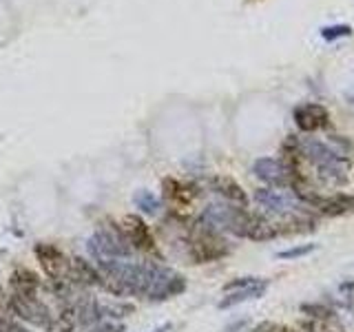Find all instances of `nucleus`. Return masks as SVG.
Returning <instances> with one entry per match:
<instances>
[{"instance_id": "f8f14e48", "label": "nucleus", "mask_w": 354, "mask_h": 332, "mask_svg": "<svg viewBox=\"0 0 354 332\" xmlns=\"http://www.w3.org/2000/svg\"><path fill=\"white\" fill-rule=\"evenodd\" d=\"M295 124L304 133H315L330 124V111L319 102H306L295 109Z\"/></svg>"}, {"instance_id": "9b49d317", "label": "nucleus", "mask_w": 354, "mask_h": 332, "mask_svg": "<svg viewBox=\"0 0 354 332\" xmlns=\"http://www.w3.org/2000/svg\"><path fill=\"white\" fill-rule=\"evenodd\" d=\"M120 228L124 232V237L131 243L133 250L144 252V255H158V243H155L153 232L140 215H127L122 219Z\"/></svg>"}, {"instance_id": "423d86ee", "label": "nucleus", "mask_w": 354, "mask_h": 332, "mask_svg": "<svg viewBox=\"0 0 354 332\" xmlns=\"http://www.w3.org/2000/svg\"><path fill=\"white\" fill-rule=\"evenodd\" d=\"M254 202L272 217L315 213V210L310 208L295 191H290V188H272V186L259 188V191H254Z\"/></svg>"}, {"instance_id": "f3484780", "label": "nucleus", "mask_w": 354, "mask_h": 332, "mask_svg": "<svg viewBox=\"0 0 354 332\" xmlns=\"http://www.w3.org/2000/svg\"><path fill=\"white\" fill-rule=\"evenodd\" d=\"M11 295H38L40 277L29 268H16L9 275Z\"/></svg>"}, {"instance_id": "2eb2a0df", "label": "nucleus", "mask_w": 354, "mask_h": 332, "mask_svg": "<svg viewBox=\"0 0 354 332\" xmlns=\"http://www.w3.org/2000/svg\"><path fill=\"white\" fill-rule=\"evenodd\" d=\"M208 186L210 191L217 193L224 202L228 204H237V206H248V195L246 191L232 180V177H226V175H215L208 180Z\"/></svg>"}, {"instance_id": "393cba45", "label": "nucleus", "mask_w": 354, "mask_h": 332, "mask_svg": "<svg viewBox=\"0 0 354 332\" xmlns=\"http://www.w3.org/2000/svg\"><path fill=\"white\" fill-rule=\"evenodd\" d=\"M259 277H237V279H232L224 286V293H230V290H237V288H243V286H250L257 282Z\"/></svg>"}, {"instance_id": "5701e85b", "label": "nucleus", "mask_w": 354, "mask_h": 332, "mask_svg": "<svg viewBox=\"0 0 354 332\" xmlns=\"http://www.w3.org/2000/svg\"><path fill=\"white\" fill-rule=\"evenodd\" d=\"M80 332H124V326L115 324V321H100V324L86 328V330H80Z\"/></svg>"}, {"instance_id": "a878e982", "label": "nucleus", "mask_w": 354, "mask_h": 332, "mask_svg": "<svg viewBox=\"0 0 354 332\" xmlns=\"http://www.w3.org/2000/svg\"><path fill=\"white\" fill-rule=\"evenodd\" d=\"M248 326H250L248 319H239V321H232V324H228L221 332H246Z\"/></svg>"}, {"instance_id": "b1692460", "label": "nucleus", "mask_w": 354, "mask_h": 332, "mask_svg": "<svg viewBox=\"0 0 354 332\" xmlns=\"http://www.w3.org/2000/svg\"><path fill=\"white\" fill-rule=\"evenodd\" d=\"M0 332H31L29 328H25L18 321H14L11 317H3L0 315Z\"/></svg>"}, {"instance_id": "7ed1b4c3", "label": "nucleus", "mask_w": 354, "mask_h": 332, "mask_svg": "<svg viewBox=\"0 0 354 332\" xmlns=\"http://www.w3.org/2000/svg\"><path fill=\"white\" fill-rule=\"evenodd\" d=\"M206 224H210L219 232H228V235H235L241 239H250L254 228L261 221V215L250 213L246 206H237V204H208L204 208V213L199 215Z\"/></svg>"}, {"instance_id": "bb28decb", "label": "nucleus", "mask_w": 354, "mask_h": 332, "mask_svg": "<svg viewBox=\"0 0 354 332\" xmlns=\"http://www.w3.org/2000/svg\"><path fill=\"white\" fill-rule=\"evenodd\" d=\"M173 326L171 324H164V326H158V328H155V330H151V332H169Z\"/></svg>"}, {"instance_id": "aec40b11", "label": "nucleus", "mask_w": 354, "mask_h": 332, "mask_svg": "<svg viewBox=\"0 0 354 332\" xmlns=\"http://www.w3.org/2000/svg\"><path fill=\"white\" fill-rule=\"evenodd\" d=\"M313 250H317V243H299V246H292V248H286L281 252H277V257H279V259H301Z\"/></svg>"}, {"instance_id": "412c9836", "label": "nucleus", "mask_w": 354, "mask_h": 332, "mask_svg": "<svg viewBox=\"0 0 354 332\" xmlns=\"http://www.w3.org/2000/svg\"><path fill=\"white\" fill-rule=\"evenodd\" d=\"M352 33V27L348 25H332V27H324L321 29V36L324 40H337V38H346Z\"/></svg>"}, {"instance_id": "20e7f679", "label": "nucleus", "mask_w": 354, "mask_h": 332, "mask_svg": "<svg viewBox=\"0 0 354 332\" xmlns=\"http://www.w3.org/2000/svg\"><path fill=\"white\" fill-rule=\"evenodd\" d=\"M230 243L224 237V232L215 230L210 224L199 217L186 232V255L193 264H210L224 259L230 255Z\"/></svg>"}, {"instance_id": "dca6fc26", "label": "nucleus", "mask_w": 354, "mask_h": 332, "mask_svg": "<svg viewBox=\"0 0 354 332\" xmlns=\"http://www.w3.org/2000/svg\"><path fill=\"white\" fill-rule=\"evenodd\" d=\"M268 290V279H259L250 284V286H243V288H237V290H230L224 295V299L217 304V308L221 310H228V308H235L239 304H246V302H252V299H261Z\"/></svg>"}, {"instance_id": "39448f33", "label": "nucleus", "mask_w": 354, "mask_h": 332, "mask_svg": "<svg viewBox=\"0 0 354 332\" xmlns=\"http://www.w3.org/2000/svg\"><path fill=\"white\" fill-rule=\"evenodd\" d=\"M86 250L97 264L118 261V259H131V255L136 252L127 241L124 232L118 224L100 226L95 235L86 239Z\"/></svg>"}, {"instance_id": "4468645a", "label": "nucleus", "mask_w": 354, "mask_h": 332, "mask_svg": "<svg viewBox=\"0 0 354 332\" xmlns=\"http://www.w3.org/2000/svg\"><path fill=\"white\" fill-rule=\"evenodd\" d=\"M69 284L75 288H102V273L84 257H71Z\"/></svg>"}, {"instance_id": "ddd939ff", "label": "nucleus", "mask_w": 354, "mask_h": 332, "mask_svg": "<svg viewBox=\"0 0 354 332\" xmlns=\"http://www.w3.org/2000/svg\"><path fill=\"white\" fill-rule=\"evenodd\" d=\"M162 191H164V199L169 204H173L175 208H186L193 204V199L199 195L195 184H188L177 180V177H164L162 180Z\"/></svg>"}, {"instance_id": "6e6552de", "label": "nucleus", "mask_w": 354, "mask_h": 332, "mask_svg": "<svg viewBox=\"0 0 354 332\" xmlns=\"http://www.w3.org/2000/svg\"><path fill=\"white\" fill-rule=\"evenodd\" d=\"M33 252L40 261L42 273L49 277L53 284H69V273H71V259L66 255L53 246V243L40 241L33 246Z\"/></svg>"}, {"instance_id": "f257e3e1", "label": "nucleus", "mask_w": 354, "mask_h": 332, "mask_svg": "<svg viewBox=\"0 0 354 332\" xmlns=\"http://www.w3.org/2000/svg\"><path fill=\"white\" fill-rule=\"evenodd\" d=\"M155 261H131V259H118L97 264L102 273V288L113 297H147L151 286Z\"/></svg>"}, {"instance_id": "6ab92c4d", "label": "nucleus", "mask_w": 354, "mask_h": 332, "mask_svg": "<svg viewBox=\"0 0 354 332\" xmlns=\"http://www.w3.org/2000/svg\"><path fill=\"white\" fill-rule=\"evenodd\" d=\"M301 313L308 315V319H315V321H337L335 310L324 304H304Z\"/></svg>"}, {"instance_id": "1a4fd4ad", "label": "nucleus", "mask_w": 354, "mask_h": 332, "mask_svg": "<svg viewBox=\"0 0 354 332\" xmlns=\"http://www.w3.org/2000/svg\"><path fill=\"white\" fill-rule=\"evenodd\" d=\"M184 290H186L184 275L158 264V266H155L153 279H151V286H149L147 297H144V299H149V302H166V299L180 297Z\"/></svg>"}, {"instance_id": "4be33fe9", "label": "nucleus", "mask_w": 354, "mask_h": 332, "mask_svg": "<svg viewBox=\"0 0 354 332\" xmlns=\"http://www.w3.org/2000/svg\"><path fill=\"white\" fill-rule=\"evenodd\" d=\"M254 332H301V330L283 326V324H274V321H261V324L254 328Z\"/></svg>"}, {"instance_id": "0eeeda50", "label": "nucleus", "mask_w": 354, "mask_h": 332, "mask_svg": "<svg viewBox=\"0 0 354 332\" xmlns=\"http://www.w3.org/2000/svg\"><path fill=\"white\" fill-rule=\"evenodd\" d=\"M7 308L14 317L27 321V324L40 330L51 332L55 328V315L38 295H9Z\"/></svg>"}, {"instance_id": "a211bd4d", "label": "nucleus", "mask_w": 354, "mask_h": 332, "mask_svg": "<svg viewBox=\"0 0 354 332\" xmlns=\"http://www.w3.org/2000/svg\"><path fill=\"white\" fill-rule=\"evenodd\" d=\"M133 204L147 215H158L162 210V199L158 195H153L151 191H138L133 195Z\"/></svg>"}, {"instance_id": "9d476101", "label": "nucleus", "mask_w": 354, "mask_h": 332, "mask_svg": "<svg viewBox=\"0 0 354 332\" xmlns=\"http://www.w3.org/2000/svg\"><path fill=\"white\" fill-rule=\"evenodd\" d=\"M299 197L315 210V213L324 217H343L354 213V195L348 193H332V195H319L313 191L299 193Z\"/></svg>"}, {"instance_id": "f03ea898", "label": "nucleus", "mask_w": 354, "mask_h": 332, "mask_svg": "<svg viewBox=\"0 0 354 332\" xmlns=\"http://www.w3.org/2000/svg\"><path fill=\"white\" fill-rule=\"evenodd\" d=\"M299 155L315 166L317 175L330 186H341L348 180V169H350V155H343L337 151L332 144L321 142L315 138H304L297 140Z\"/></svg>"}]
</instances>
